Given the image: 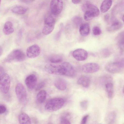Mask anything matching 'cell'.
<instances>
[{
    "label": "cell",
    "instance_id": "cell-1",
    "mask_svg": "<svg viewBox=\"0 0 124 124\" xmlns=\"http://www.w3.org/2000/svg\"><path fill=\"white\" fill-rule=\"evenodd\" d=\"M65 102V100L62 98H56L49 100L46 103L45 110L48 112L57 110L61 108Z\"/></svg>",
    "mask_w": 124,
    "mask_h": 124
},
{
    "label": "cell",
    "instance_id": "cell-2",
    "mask_svg": "<svg viewBox=\"0 0 124 124\" xmlns=\"http://www.w3.org/2000/svg\"><path fill=\"white\" fill-rule=\"evenodd\" d=\"M124 68V59L122 58L107 63L105 69L107 72L113 74L118 73L122 71Z\"/></svg>",
    "mask_w": 124,
    "mask_h": 124
},
{
    "label": "cell",
    "instance_id": "cell-3",
    "mask_svg": "<svg viewBox=\"0 0 124 124\" xmlns=\"http://www.w3.org/2000/svg\"><path fill=\"white\" fill-rule=\"evenodd\" d=\"M44 68L46 72L49 74L65 76V69L62 64H47L45 66Z\"/></svg>",
    "mask_w": 124,
    "mask_h": 124
},
{
    "label": "cell",
    "instance_id": "cell-4",
    "mask_svg": "<svg viewBox=\"0 0 124 124\" xmlns=\"http://www.w3.org/2000/svg\"><path fill=\"white\" fill-rule=\"evenodd\" d=\"M26 57L25 54L22 51L19 49H15L8 55L5 61L7 62L13 61L20 62L24 61Z\"/></svg>",
    "mask_w": 124,
    "mask_h": 124
},
{
    "label": "cell",
    "instance_id": "cell-5",
    "mask_svg": "<svg viewBox=\"0 0 124 124\" xmlns=\"http://www.w3.org/2000/svg\"><path fill=\"white\" fill-rule=\"evenodd\" d=\"M11 83L10 76L7 74H3L0 78V91L4 94L9 91Z\"/></svg>",
    "mask_w": 124,
    "mask_h": 124
},
{
    "label": "cell",
    "instance_id": "cell-6",
    "mask_svg": "<svg viewBox=\"0 0 124 124\" xmlns=\"http://www.w3.org/2000/svg\"><path fill=\"white\" fill-rule=\"evenodd\" d=\"M15 91L17 98L19 102L22 103L25 102L27 98V94L25 88L21 83H18L16 85Z\"/></svg>",
    "mask_w": 124,
    "mask_h": 124
},
{
    "label": "cell",
    "instance_id": "cell-7",
    "mask_svg": "<svg viewBox=\"0 0 124 124\" xmlns=\"http://www.w3.org/2000/svg\"><path fill=\"white\" fill-rule=\"evenodd\" d=\"M63 7L62 0H51L50 5V11L54 15H58L62 11Z\"/></svg>",
    "mask_w": 124,
    "mask_h": 124
},
{
    "label": "cell",
    "instance_id": "cell-8",
    "mask_svg": "<svg viewBox=\"0 0 124 124\" xmlns=\"http://www.w3.org/2000/svg\"><path fill=\"white\" fill-rule=\"evenodd\" d=\"M100 69L99 65L94 62L88 63L83 64L81 69L84 72L86 73H93L98 71Z\"/></svg>",
    "mask_w": 124,
    "mask_h": 124
},
{
    "label": "cell",
    "instance_id": "cell-9",
    "mask_svg": "<svg viewBox=\"0 0 124 124\" xmlns=\"http://www.w3.org/2000/svg\"><path fill=\"white\" fill-rule=\"evenodd\" d=\"M40 52L39 47L37 44H34L28 47L26 50V54L28 57L34 58L38 56Z\"/></svg>",
    "mask_w": 124,
    "mask_h": 124
},
{
    "label": "cell",
    "instance_id": "cell-10",
    "mask_svg": "<svg viewBox=\"0 0 124 124\" xmlns=\"http://www.w3.org/2000/svg\"><path fill=\"white\" fill-rule=\"evenodd\" d=\"M72 55L74 58L77 60L82 61L87 59L88 53L85 49L82 48H78L73 51Z\"/></svg>",
    "mask_w": 124,
    "mask_h": 124
},
{
    "label": "cell",
    "instance_id": "cell-11",
    "mask_svg": "<svg viewBox=\"0 0 124 124\" xmlns=\"http://www.w3.org/2000/svg\"><path fill=\"white\" fill-rule=\"evenodd\" d=\"M84 12L87 11L94 14L95 17L99 16L100 12L98 8L94 5L90 3H87L83 4L81 7Z\"/></svg>",
    "mask_w": 124,
    "mask_h": 124
},
{
    "label": "cell",
    "instance_id": "cell-12",
    "mask_svg": "<svg viewBox=\"0 0 124 124\" xmlns=\"http://www.w3.org/2000/svg\"><path fill=\"white\" fill-rule=\"evenodd\" d=\"M109 24L110 25L107 29V31L109 32L116 31L121 29L123 25L121 22L117 20H112Z\"/></svg>",
    "mask_w": 124,
    "mask_h": 124
},
{
    "label": "cell",
    "instance_id": "cell-13",
    "mask_svg": "<svg viewBox=\"0 0 124 124\" xmlns=\"http://www.w3.org/2000/svg\"><path fill=\"white\" fill-rule=\"evenodd\" d=\"M62 64L64 67L65 70V76L70 77H74L76 75V72L73 66L70 63L65 62Z\"/></svg>",
    "mask_w": 124,
    "mask_h": 124
},
{
    "label": "cell",
    "instance_id": "cell-14",
    "mask_svg": "<svg viewBox=\"0 0 124 124\" xmlns=\"http://www.w3.org/2000/svg\"><path fill=\"white\" fill-rule=\"evenodd\" d=\"M37 82L36 76L34 74H31L28 76L25 79V83L29 89H33L36 86Z\"/></svg>",
    "mask_w": 124,
    "mask_h": 124
},
{
    "label": "cell",
    "instance_id": "cell-15",
    "mask_svg": "<svg viewBox=\"0 0 124 124\" xmlns=\"http://www.w3.org/2000/svg\"><path fill=\"white\" fill-rule=\"evenodd\" d=\"M54 85L58 89L62 91L65 90L67 87V83L64 79L61 78H56L54 82Z\"/></svg>",
    "mask_w": 124,
    "mask_h": 124
},
{
    "label": "cell",
    "instance_id": "cell-16",
    "mask_svg": "<svg viewBox=\"0 0 124 124\" xmlns=\"http://www.w3.org/2000/svg\"><path fill=\"white\" fill-rule=\"evenodd\" d=\"M91 82L90 79L88 76H83L79 78L77 81V83L79 85L85 88L89 86Z\"/></svg>",
    "mask_w": 124,
    "mask_h": 124
},
{
    "label": "cell",
    "instance_id": "cell-17",
    "mask_svg": "<svg viewBox=\"0 0 124 124\" xmlns=\"http://www.w3.org/2000/svg\"><path fill=\"white\" fill-rule=\"evenodd\" d=\"M90 31L89 24L87 23H82L80 26L79 32L80 34L83 36H86L89 34Z\"/></svg>",
    "mask_w": 124,
    "mask_h": 124
},
{
    "label": "cell",
    "instance_id": "cell-18",
    "mask_svg": "<svg viewBox=\"0 0 124 124\" xmlns=\"http://www.w3.org/2000/svg\"><path fill=\"white\" fill-rule=\"evenodd\" d=\"M116 41L122 54L124 51V31L119 33L116 38Z\"/></svg>",
    "mask_w": 124,
    "mask_h": 124
},
{
    "label": "cell",
    "instance_id": "cell-19",
    "mask_svg": "<svg viewBox=\"0 0 124 124\" xmlns=\"http://www.w3.org/2000/svg\"><path fill=\"white\" fill-rule=\"evenodd\" d=\"M55 23H45L42 30V33L45 35L50 34L53 30Z\"/></svg>",
    "mask_w": 124,
    "mask_h": 124
},
{
    "label": "cell",
    "instance_id": "cell-20",
    "mask_svg": "<svg viewBox=\"0 0 124 124\" xmlns=\"http://www.w3.org/2000/svg\"><path fill=\"white\" fill-rule=\"evenodd\" d=\"M18 121L21 124H31V119L29 116L26 113L23 112L18 116Z\"/></svg>",
    "mask_w": 124,
    "mask_h": 124
},
{
    "label": "cell",
    "instance_id": "cell-21",
    "mask_svg": "<svg viewBox=\"0 0 124 124\" xmlns=\"http://www.w3.org/2000/svg\"><path fill=\"white\" fill-rule=\"evenodd\" d=\"M116 118V112L114 111H110L105 116V121L108 124H113L115 122Z\"/></svg>",
    "mask_w": 124,
    "mask_h": 124
},
{
    "label": "cell",
    "instance_id": "cell-22",
    "mask_svg": "<svg viewBox=\"0 0 124 124\" xmlns=\"http://www.w3.org/2000/svg\"><path fill=\"white\" fill-rule=\"evenodd\" d=\"M112 3V0H104L100 7L101 12L104 13L108 11L110 8Z\"/></svg>",
    "mask_w": 124,
    "mask_h": 124
},
{
    "label": "cell",
    "instance_id": "cell-23",
    "mask_svg": "<svg viewBox=\"0 0 124 124\" xmlns=\"http://www.w3.org/2000/svg\"><path fill=\"white\" fill-rule=\"evenodd\" d=\"M14 31L12 23L10 21L6 22L3 29L4 34L6 35H8L13 33Z\"/></svg>",
    "mask_w": 124,
    "mask_h": 124
},
{
    "label": "cell",
    "instance_id": "cell-24",
    "mask_svg": "<svg viewBox=\"0 0 124 124\" xmlns=\"http://www.w3.org/2000/svg\"><path fill=\"white\" fill-rule=\"evenodd\" d=\"M105 88L108 97L111 98L114 94V85L113 83L110 82L106 83L105 85Z\"/></svg>",
    "mask_w": 124,
    "mask_h": 124
},
{
    "label": "cell",
    "instance_id": "cell-25",
    "mask_svg": "<svg viewBox=\"0 0 124 124\" xmlns=\"http://www.w3.org/2000/svg\"><path fill=\"white\" fill-rule=\"evenodd\" d=\"M11 11L14 13L19 15H22L25 14L26 12L27 9L24 7L18 6L12 8Z\"/></svg>",
    "mask_w": 124,
    "mask_h": 124
},
{
    "label": "cell",
    "instance_id": "cell-26",
    "mask_svg": "<svg viewBox=\"0 0 124 124\" xmlns=\"http://www.w3.org/2000/svg\"><path fill=\"white\" fill-rule=\"evenodd\" d=\"M71 115L69 113H65L62 114L60 118V123L61 124H70V119Z\"/></svg>",
    "mask_w": 124,
    "mask_h": 124
},
{
    "label": "cell",
    "instance_id": "cell-27",
    "mask_svg": "<svg viewBox=\"0 0 124 124\" xmlns=\"http://www.w3.org/2000/svg\"><path fill=\"white\" fill-rule=\"evenodd\" d=\"M47 93L44 90H41L39 91L37 96V100L40 103H42L44 102L46 99Z\"/></svg>",
    "mask_w": 124,
    "mask_h": 124
},
{
    "label": "cell",
    "instance_id": "cell-28",
    "mask_svg": "<svg viewBox=\"0 0 124 124\" xmlns=\"http://www.w3.org/2000/svg\"><path fill=\"white\" fill-rule=\"evenodd\" d=\"M48 59L51 63H57L61 62L62 60V58L60 55H55L51 56Z\"/></svg>",
    "mask_w": 124,
    "mask_h": 124
},
{
    "label": "cell",
    "instance_id": "cell-29",
    "mask_svg": "<svg viewBox=\"0 0 124 124\" xmlns=\"http://www.w3.org/2000/svg\"><path fill=\"white\" fill-rule=\"evenodd\" d=\"M111 54V51L109 49L106 48L102 49L101 51L100 54L104 58H106L109 57Z\"/></svg>",
    "mask_w": 124,
    "mask_h": 124
},
{
    "label": "cell",
    "instance_id": "cell-30",
    "mask_svg": "<svg viewBox=\"0 0 124 124\" xmlns=\"http://www.w3.org/2000/svg\"><path fill=\"white\" fill-rule=\"evenodd\" d=\"M72 21L74 24L76 26H80L82 23V20L80 17L76 16L73 19Z\"/></svg>",
    "mask_w": 124,
    "mask_h": 124
},
{
    "label": "cell",
    "instance_id": "cell-31",
    "mask_svg": "<svg viewBox=\"0 0 124 124\" xmlns=\"http://www.w3.org/2000/svg\"><path fill=\"white\" fill-rule=\"evenodd\" d=\"M89 101L86 100L81 101L80 103L81 108L83 110H86L88 106Z\"/></svg>",
    "mask_w": 124,
    "mask_h": 124
},
{
    "label": "cell",
    "instance_id": "cell-32",
    "mask_svg": "<svg viewBox=\"0 0 124 124\" xmlns=\"http://www.w3.org/2000/svg\"><path fill=\"white\" fill-rule=\"evenodd\" d=\"M93 34L95 36H98L100 35L102 32L100 28L98 26H94L92 29Z\"/></svg>",
    "mask_w": 124,
    "mask_h": 124
},
{
    "label": "cell",
    "instance_id": "cell-33",
    "mask_svg": "<svg viewBox=\"0 0 124 124\" xmlns=\"http://www.w3.org/2000/svg\"><path fill=\"white\" fill-rule=\"evenodd\" d=\"M46 83L44 81H42L39 83L37 85L35 90L37 91L39 90L42 88L45 85Z\"/></svg>",
    "mask_w": 124,
    "mask_h": 124
},
{
    "label": "cell",
    "instance_id": "cell-34",
    "mask_svg": "<svg viewBox=\"0 0 124 124\" xmlns=\"http://www.w3.org/2000/svg\"><path fill=\"white\" fill-rule=\"evenodd\" d=\"M89 116V115H86L84 116L81 119L80 124H86Z\"/></svg>",
    "mask_w": 124,
    "mask_h": 124
},
{
    "label": "cell",
    "instance_id": "cell-35",
    "mask_svg": "<svg viewBox=\"0 0 124 124\" xmlns=\"http://www.w3.org/2000/svg\"><path fill=\"white\" fill-rule=\"evenodd\" d=\"M104 18L105 22L109 24L110 22L109 15L108 14L105 15L104 16Z\"/></svg>",
    "mask_w": 124,
    "mask_h": 124
},
{
    "label": "cell",
    "instance_id": "cell-36",
    "mask_svg": "<svg viewBox=\"0 0 124 124\" xmlns=\"http://www.w3.org/2000/svg\"><path fill=\"white\" fill-rule=\"evenodd\" d=\"M6 110V108L5 106L3 105H0V114L5 113Z\"/></svg>",
    "mask_w": 124,
    "mask_h": 124
},
{
    "label": "cell",
    "instance_id": "cell-37",
    "mask_svg": "<svg viewBox=\"0 0 124 124\" xmlns=\"http://www.w3.org/2000/svg\"><path fill=\"white\" fill-rule=\"evenodd\" d=\"M62 30V27H61L60 29V30H59V31L56 34V35L55 36V38L56 40H58L60 38Z\"/></svg>",
    "mask_w": 124,
    "mask_h": 124
},
{
    "label": "cell",
    "instance_id": "cell-38",
    "mask_svg": "<svg viewBox=\"0 0 124 124\" xmlns=\"http://www.w3.org/2000/svg\"><path fill=\"white\" fill-rule=\"evenodd\" d=\"M81 0H72V2L74 4H78L80 3Z\"/></svg>",
    "mask_w": 124,
    "mask_h": 124
},
{
    "label": "cell",
    "instance_id": "cell-39",
    "mask_svg": "<svg viewBox=\"0 0 124 124\" xmlns=\"http://www.w3.org/2000/svg\"><path fill=\"white\" fill-rule=\"evenodd\" d=\"M23 1L26 2H32L35 0H22Z\"/></svg>",
    "mask_w": 124,
    "mask_h": 124
},
{
    "label": "cell",
    "instance_id": "cell-40",
    "mask_svg": "<svg viewBox=\"0 0 124 124\" xmlns=\"http://www.w3.org/2000/svg\"><path fill=\"white\" fill-rule=\"evenodd\" d=\"M2 49L1 47L0 46V56L2 54Z\"/></svg>",
    "mask_w": 124,
    "mask_h": 124
},
{
    "label": "cell",
    "instance_id": "cell-41",
    "mask_svg": "<svg viewBox=\"0 0 124 124\" xmlns=\"http://www.w3.org/2000/svg\"><path fill=\"white\" fill-rule=\"evenodd\" d=\"M122 19L123 20V22H124V16H123L122 17Z\"/></svg>",
    "mask_w": 124,
    "mask_h": 124
},
{
    "label": "cell",
    "instance_id": "cell-42",
    "mask_svg": "<svg viewBox=\"0 0 124 124\" xmlns=\"http://www.w3.org/2000/svg\"><path fill=\"white\" fill-rule=\"evenodd\" d=\"M1 0H0V5H1Z\"/></svg>",
    "mask_w": 124,
    "mask_h": 124
},
{
    "label": "cell",
    "instance_id": "cell-43",
    "mask_svg": "<svg viewBox=\"0 0 124 124\" xmlns=\"http://www.w3.org/2000/svg\"><path fill=\"white\" fill-rule=\"evenodd\" d=\"M0 77H1L0 76Z\"/></svg>",
    "mask_w": 124,
    "mask_h": 124
}]
</instances>
